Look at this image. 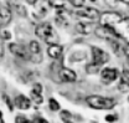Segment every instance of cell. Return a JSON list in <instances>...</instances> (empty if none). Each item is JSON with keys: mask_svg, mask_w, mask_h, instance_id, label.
<instances>
[{"mask_svg": "<svg viewBox=\"0 0 129 123\" xmlns=\"http://www.w3.org/2000/svg\"><path fill=\"white\" fill-rule=\"evenodd\" d=\"M35 34L39 39L45 40L50 45L57 44L58 37H57L56 32L53 30V28L51 26V24H48V22H42V24L37 25L36 29H35Z\"/></svg>", "mask_w": 129, "mask_h": 123, "instance_id": "1", "label": "cell"}, {"mask_svg": "<svg viewBox=\"0 0 129 123\" xmlns=\"http://www.w3.org/2000/svg\"><path fill=\"white\" fill-rule=\"evenodd\" d=\"M87 103L88 106L94 109H112L115 106V101L113 98H108V97H103V96H88L87 97Z\"/></svg>", "mask_w": 129, "mask_h": 123, "instance_id": "2", "label": "cell"}, {"mask_svg": "<svg viewBox=\"0 0 129 123\" xmlns=\"http://www.w3.org/2000/svg\"><path fill=\"white\" fill-rule=\"evenodd\" d=\"M99 20H101V25H103V26L117 28V25H119L122 22L123 16L115 11H106V13L101 14Z\"/></svg>", "mask_w": 129, "mask_h": 123, "instance_id": "3", "label": "cell"}, {"mask_svg": "<svg viewBox=\"0 0 129 123\" xmlns=\"http://www.w3.org/2000/svg\"><path fill=\"white\" fill-rule=\"evenodd\" d=\"M9 50L10 52L16 56L17 59L20 60H25V61H30V56H29V50L27 47H25L21 44H17V42H11L9 45Z\"/></svg>", "mask_w": 129, "mask_h": 123, "instance_id": "4", "label": "cell"}, {"mask_svg": "<svg viewBox=\"0 0 129 123\" xmlns=\"http://www.w3.org/2000/svg\"><path fill=\"white\" fill-rule=\"evenodd\" d=\"M48 10H50V4L48 0H37L36 4L34 5V10L32 14L36 19H44L47 15Z\"/></svg>", "mask_w": 129, "mask_h": 123, "instance_id": "5", "label": "cell"}, {"mask_svg": "<svg viewBox=\"0 0 129 123\" xmlns=\"http://www.w3.org/2000/svg\"><path fill=\"white\" fill-rule=\"evenodd\" d=\"M91 50H92V59H93L92 62L102 66V65H104V63H107L109 61V54L106 52L104 50H102V48H99L97 46H92Z\"/></svg>", "mask_w": 129, "mask_h": 123, "instance_id": "6", "label": "cell"}, {"mask_svg": "<svg viewBox=\"0 0 129 123\" xmlns=\"http://www.w3.org/2000/svg\"><path fill=\"white\" fill-rule=\"evenodd\" d=\"M29 50V56H30V61L32 62H41L42 61V52H41V47L37 41H31L27 46Z\"/></svg>", "mask_w": 129, "mask_h": 123, "instance_id": "7", "label": "cell"}, {"mask_svg": "<svg viewBox=\"0 0 129 123\" xmlns=\"http://www.w3.org/2000/svg\"><path fill=\"white\" fill-rule=\"evenodd\" d=\"M76 14L80 16V17H86V19H89V20H92V21H94V20H98L101 15H99V13H98V10L94 9V8H78L77 10H76Z\"/></svg>", "mask_w": 129, "mask_h": 123, "instance_id": "8", "label": "cell"}, {"mask_svg": "<svg viewBox=\"0 0 129 123\" xmlns=\"http://www.w3.org/2000/svg\"><path fill=\"white\" fill-rule=\"evenodd\" d=\"M11 9L8 6H0V30H4L11 22Z\"/></svg>", "mask_w": 129, "mask_h": 123, "instance_id": "9", "label": "cell"}, {"mask_svg": "<svg viewBox=\"0 0 129 123\" xmlns=\"http://www.w3.org/2000/svg\"><path fill=\"white\" fill-rule=\"evenodd\" d=\"M118 71L115 70V68H109V67H107V68H103L102 71H101V77H102V80L104 81V82H112L114 80H117V77H118Z\"/></svg>", "mask_w": 129, "mask_h": 123, "instance_id": "10", "label": "cell"}, {"mask_svg": "<svg viewBox=\"0 0 129 123\" xmlns=\"http://www.w3.org/2000/svg\"><path fill=\"white\" fill-rule=\"evenodd\" d=\"M47 54L51 59H61L62 57V54H63V47L58 44H53V45H50L47 47Z\"/></svg>", "mask_w": 129, "mask_h": 123, "instance_id": "11", "label": "cell"}, {"mask_svg": "<svg viewBox=\"0 0 129 123\" xmlns=\"http://www.w3.org/2000/svg\"><path fill=\"white\" fill-rule=\"evenodd\" d=\"M60 78H61V81L62 82H75L76 81V73H75V71L73 70H70V68H61L60 70Z\"/></svg>", "mask_w": 129, "mask_h": 123, "instance_id": "12", "label": "cell"}, {"mask_svg": "<svg viewBox=\"0 0 129 123\" xmlns=\"http://www.w3.org/2000/svg\"><path fill=\"white\" fill-rule=\"evenodd\" d=\"M14 105L20 109H27L31 106V100L24 94H20V96H16V98L14 100Z\"/></svg>", "mask_w": 129, "mask_h": 123, "instance_id": "13", "label": "cell"}, {"mask_svg": "<svg viewBox=\"0 0 129 123\" xmlns=\"http://www.w3.org/2000/svg\"><path fill=\"white\" fill-rule=\"evenodd\" d=\"M48 4H50V6H53L57 10H61V9L67 10L68 6L71 5L70 0H48Z\"/></svg>", "mask_w": 129, "mask_h": 123, "instance_id": "14", "label": "cell"}, {"mask_svg": "<svg viewBox=\"0 0 129 123\" xmlns=\"http://www.w3.org/2000/svg\"><path fill=\"white\" fill-rule=\"evenodd\" d=\"M91 25L89 24H87V22H78L77 25H76V30L77 32H80V34H83V35H87V34H89L91 32Z\"/></svg>", "mask_w": 129, "mask_h": 123, "instance_id": "15", "label": "cell"}, {"mask_svg": "<svg viewBox=\"0 0 129 123\" xmlns=\"http://www.w3.org/2000/svg\"><path fill=\"white\" fill-rule=\"evenodd\" d=\"M111 46H112V48L114 50V52H115L117 55H120V54L123 52V47L120 46L119 40H112V41H111Z\"/></svg>", "mask_w": 129, "mask_h": 123, "instance_id": "16", "label": "cell"}, {"mask_svg": "<svg viewBox=\"0 0 129 123\" xmlns=\"http://www.w3.org/2000/svg\"><path fill=\"white\" fill-rule=\"evenodd\" d=\"M99 68H101V66L94 63V62H91V63H88V65L86 66V70H87L88 73H96V72L99 71Z\"/></svg>", "mask_w": 129, "mask_h": 123, "instance_id": "17", "label": "cell"}, {"mask_svg": "<svg viewBox=\"0 0 129 123\" xmlns=\"http://www.w3.org/2000/svg\"><path fill=\"white\" fill-rule=\"evenodd\" d=\"M48 106H50V109H51V111H58V109H60V103H58L55 98H50Z\"/></svg>", "mask_w": 129, "mask_h": 123, "instance_id": "18", "label": "cell"}, {"mask_svg": "<svg viewBox=\"0 0 129 123\" xmlns=\"http://www.w3.org/2000/svg\"><path fill=\"white\" fill-rule=\"evenodd\" d=\"M60 116H61V119H62L64 123L70 122V121H71V117H72L71 113H70L68 111H62V112L60 113Z\"/></svg>", "mask_w": 129, "mask_h": 123, "instance_id": "19", "label": "cell"}, {"mask_svg": "<svg viewBox=\"0 0 129 123\" xmlns=\"http://www.w3.org/2000/svg\"><path fill=\"white\" fill-rule=\"evenodd\" d=\"M122 82L129 87V70H124L122 73Z\"/></svg>", "mask_w": 129, "mask_h": 123, "instance_id": "20", "label": "cell"}, {"mask_svg": "<svg viewBox=\"0 0 129 123\" xmlns=\"http://www.w3.org/2000/svg\"><path fill=\"white\" fill-rule=\"evenodd\" d=\"M41 92H42V86L40 83H35L34 87H32L31 93H34V94H41Z\"/></svg>", "mask_w": 129, "mask_h": 123, "instance_id": "21", "label": "cell"}, {"mask_svg": "<svg viewBox=\"0 0 129 123\" xmlns=\"http://www.w3.org/2000/svg\"><path fill=\"white\" fill-rule=\"evenodd\" d=\"M11 37V34L6 30H0V39L1 40H10Z\"/></svg>", "mask_w": 129, "mask_h": 123, "instance_id": "22", "label": "cell"}, {"mask_svg": "<svg viewBox=\"0 0 129 123\" xmlns=\"http://www.w3.org/2000/svg\"><path fill=\"white\" fill-rule=\"evenodd\" d=\"M15 123H30V121H29V119H27L25 116H22V114H19V116H16Z\"/></svg>", "mask_w": 129, "mask_h": 123, "instance_id": "23", "label": "cell"}, {"mask_svg": "<svg viewBox=\"0 0 129 123\" xmlns=\"http://www.w3.org/2000/svg\"><path fill=\"white\" fill-rule=\"evenodd\" d=\"M15 9H16V13H17L19 15L26 16V10H25V8H24L22 5H16Z\"/></svg>", "mask_w": 129, "mask_h": 123, "instance_id": "24", "label": "cell"}, {"mask_svg": "<svg viewBox=\"0 0 129 123\" xmlns=\"http://www.w3.org/2000/svg\"><path fill=\"white\" fill-rule=\"evenodd\" d=\"M70 3H71V5H73V6H76L78 9V8H82L84 0H70Z\"/></svg>", "mask_w": 129, "mask_h": 123, "instance_id": "25", "label": "cell"}, {"mask_svg": "<svg viewBox=\"0 0 129 123\" xmlns=\"http://www.w3.org/2000/svg\"><path fill=\"white\" fill-rule=\"evenodd\" d=\"M31 98L36 103H42V96L41 94H34V93H31Z\"/></svg>", "mask_w": 129, "mask_h": 123, "instance_id": "26", "label": "cell"}, {"mask_svg": "<svg viewBox=\"0 0 129 123\" xmlns=\"http://www.w3.org/2000/svg\"><path fill=\"white\" fill-rule=\"evenodd\" d=\"M4 100H5V102H6V106L9 107L10 111H13V108H14V105H13V102L10 101V98L8 97V96H4Z\"/></svg>", "mask_w": 129, "mask_h": 123, "instance_id": "27", "label": "cell"}, {"mask_svg": "<svg viewBox=\"0 0 129 123\" xmlns=\"http://www.w3.org/2000/svg\"><path fill=\"white\" fill-rule=\"evenodd\" d=\"M106 121H107V122H115V121H117V116L108 114V116H106Z\"/></svg>", "mask_w": 129, "mask_h": 123, "instance_id": "28", "label": "cell"}, {"mask_svg": "<svg viewBox=\"0 0 129 123\" xmlns=\"http://www.w3.org/2000/svg\"><path fill=\"white\" fill-rule=\"evenodd\" d=\"M122 24L124 25V28H125L127 30H129V17H123Z\"/></svg>", "mask_w": 129, "mask_h": 123, "instance_id": "29", "label": "cell"}, {"mask_svg": "<svg viewBox=\"0 0 129 123\" xmlns=\"http://www.w3.org/2000/svg\"><path fill=\"white\" fill-rule=\"evenodd\" d=\"M4 54H5V50H4V42H3V40L0 39V59L4 56Z\"/></svg>", "mask_w": 129, "mask_h": 123, "instance_id": "30", "label": "cell"}, {"mask_svg": "<svg viewBox=\"0 0 129 123\" xmlns=\"http://www.w3.org/2000/svg\"><path fill=\"white\" fill-rule=\"evenodd\" d=\"M123 52L128 56V59H129V42H127V44L123 46Z\"/></svg>", "mask_w": 129, "mask_h": 123, "instance_id": "31", "label": "cell"}, {"mask_svg": "<svg viewBox=\"0 0 129 123\" xmlns=\"http://www.w3.org/2000/svg\"><path fill=\"white\" fill-rule=\"evenodd\" d=\"M32 123H48V122L46 121V119H44V118H39V117H37V118L34 119V122Z\"/></svg>", "mask_w": 129, "mask_h": 123, "instance_id": "32", "label": "cell"}, {"mask_svg": "<svg viewBox=\"0 0 129 123\" xmlns=\"http://www.w3.org/2000/svg\"><path fill=\"white\" fill-rule=\"evenodd\" d=\"M36 1H37V0H26V3H27V4H30V5H32V6L36 4Z\"/></svg>", "mask_w": 129, "mask_h": 123, "instance_id": "33", "label": "cell"}, {"mask_svg": "<svg viewBox=\"0 0 129 123\" xmlns=\"http://www.w3.org/2000/svg\"><path fill=\"white\" fill-rule=\"evenodd\" d=\"M0 123H5L3 121V114H1V112H0Z\"/></svg>", "mask_w": 129, "mask_h": 123, "instance_id": "34", "label": "cell"}, {"mask_svg": "<svg viewBox=\"0 0 129 123\" xmlns=\"http://www.w3.org/2000/svg\"><path fill=\"white\" fill-rule=\"evenodd\" d=\"M66 123H72V122H71V121H70V122H66Z\"/></svg>", "mask_w": 129, "mask_h": 123, "instance_id": "35", "label": "cell"}, {"mask_svg": "<svg viewBox=\"0 0 129 123\" xmlns=\"http://www.w3.org/2000/svg\"><path fill=\"white\" fill-rule=\"evenodd\" d=\"M91 1H96V0H91Z\"/></svg>", "mask_w": 129, "mask_h": 123, "instance_id": "36", "label": "cell"}, {"mask_svg": "<svg viewBox=\"0 0 129 123\" xmlns=\"http://www.w3.org/2000/svg\"><path fill=\"white\" fill-rule=\"evenodd\" d=\"M128 101H129V97H128Z\"/></svg>", "mask_w": 129, "mask_h": 123, "instance_id": "37", "label": "cell"}]
</instances>
